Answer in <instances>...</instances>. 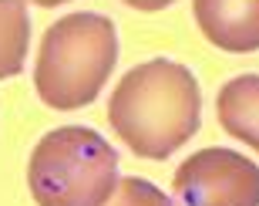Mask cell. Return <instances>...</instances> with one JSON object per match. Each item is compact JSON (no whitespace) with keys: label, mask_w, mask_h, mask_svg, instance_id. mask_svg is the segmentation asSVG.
Instances as JSON below:
<instances>
[{"label":"cell","mask_w":259,"mask_h":206,"mask_svg":"<svg viewBox=\"0 0 259 206\" xmlns=\"http://www.w3.org/2000/svg\"><path fill=\"white\" fill-rule=\"evenodd\" d=\"M108 122L135 156L168 159L199 132V81L185 64L168 58L135 64L111 91Z\"/></svg>","instance_id":"1"},{"label":"cell","mask_w":259,"mask_h":206,"mask_svg":"<svg viewBox=\"0 0 259 206\" xmlns=\"http://www.w3.org/2000/svg\"><path fill=\"white\" fill-rule=\"evenodd\" d=\"M118 61V34L105 14L77 10L44 30L34 85L48 108L71 112L98 98Z\"/></svg>","instance_id":"2"},{"label":"cell","mask_w":259,"mask_h":206,"mask_svg":"<svg viewBox=\"0 0 259 206\" xmlns=\"http://www.w3.org/2000/svg\"><path fill=\"white\" fill-rule=\"evenodd\" d=\"M27 186L37 206H105L118 186V152L88 125L54 128L30 152Z\"/></svg>","instance_id":"3"},{"label":"cell","mask_w":259,"mask_h":206,"mask_svg":"<svg viewBox=\"0 0 259 206\" xmlns=\"http://www.w3.org/2000/svg\"><path fill=\"white\" fill-rule=\"evenodd\" d=\"M179 206H259V166L222 146L199 149L175 169Z\"/></svg>","instance_id":"4"},{"label":"cell","mask_w":259,"mask_h":206,"mask_svg":"<svg viewBox=\"0 0 259 206\" xmlns=\"http://www.w3.org/2000/svg\"><path fill=\"white\" fill-rule=\"evenodd\" d=\"M199 30L232 54L259 51V0H192Z\"/></svg>","instance_id":"5"},{"label":"cell","mask_w":259,"mask_h":206,"mask_svg":"<svg viewBox=\"0 0 259 206\" xmlns=\"http://www.w3.org/2000/svg\"><path fill=\"white\" fill-rule=\"evenodd\" d=\"M222 128L259 152V75H239L222 85L215 98Z\"/></svg>","instance_id":"6"},{"label":"cell","mask_w":259,"mask_h":206,"mask_svg":"<svg viewBox=\"0 0 259 206\" xmlns=\"http://www.w3.org/2000/svg\"><path fill=\"white\" fill-rule=\"evenodd\" d=\"M30 44V17L24 0H0V81L20 75Z\"/></svg>","instance_id":"7"},{"label":"cell","mask_w":259,"mask_h":206,"mask_svg":"<svg viewBox=\"0 0 259 206\" xmlns=\"http://www.w3.org/2000/svg\"><path fill=\"white\" fill-rule=\"evenodd\" d=\"M105 206H175V203L148 179L125 176V179H118L115 193H111V199Z\"/></svg>","instance_id":"8"},{"label":"cell","mask_w":259,"mask_h":206,"mask_svg":"<svg viewBox=\"0 0 259 206\" xmlns=\"http://www.w3.org/2000/svg\"><path fill=\"white\" fill-rule=\"evenodd\" d=\"M128 7H135V10H148V14H152V10H165V7H172L175 0H125Z\"/></svg>","instance_id":"9"},{"label":"cell","mask_w":259,"mask_h":206,"mask_svg":"<svg viewBox=\"0 0 259 206\" xmlns=\"http://www.w3.org/2000/svg\"><path fill=\"white\" fill-rule=\"evenodd\" d=\"M30 4H37V7H61L67 0H30Z\"/></svg>","instance_id":"10"}]
</instances>
